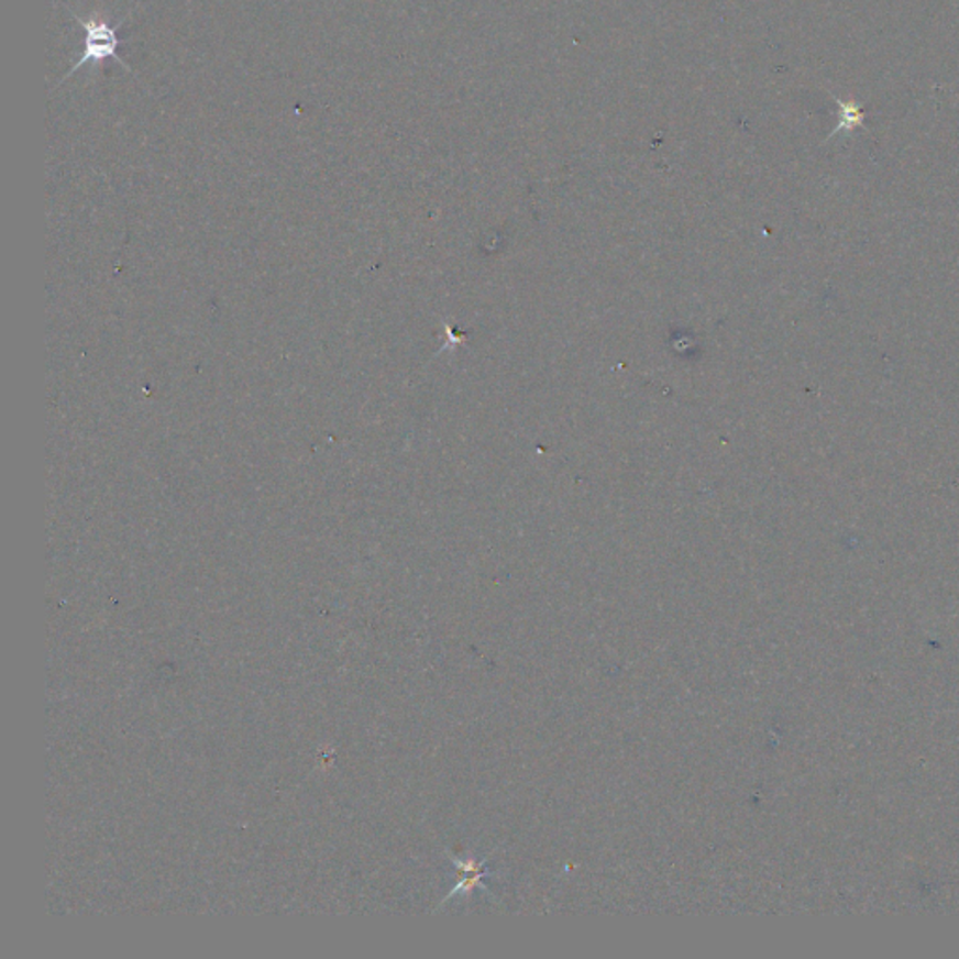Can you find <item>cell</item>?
<instances>
[{"label": "cell", "instance_id": "cell-1", "mask_svg": "<svg viewBox=\"0 0 959 959\" xmlns=\"http://www.w3.org/2000/svg\"><path fill=\"white\" fill-rule=\"evenodd\" d=\"M74 20L82 26V31L87 34V40H85V53H82L81 60H77L71 66L68 74L64 76V79L74 76V71L82 68L85 64L101 66L106 58H113L114 63H119L120 66H124L126 70L132 71V68L119 55V47L124 44V40L119 38L120 23L111 26L106 21L82 20L81 15H77V13H74Z\"/></svg>", "mask_w": 959, "mask_h": 959}, {"label": "cell", "instance_id": "cell-2", "mask_svg": "<svg viewBox=\"0 0 959 959\" xmlns=\"http://www.w3.org/2000/svg\"><path fill=\"white\" fill-rule=\"evenodd\" d=\"M834 101L838 106V124L834 128L828 140L836 137L839 132H852L857 128H862L866 124L864 109L860 108V103L855 100H841L838 96H834Z\"/></svg>", "mask_w": 959, "mask_h": 959}]
</instances>
